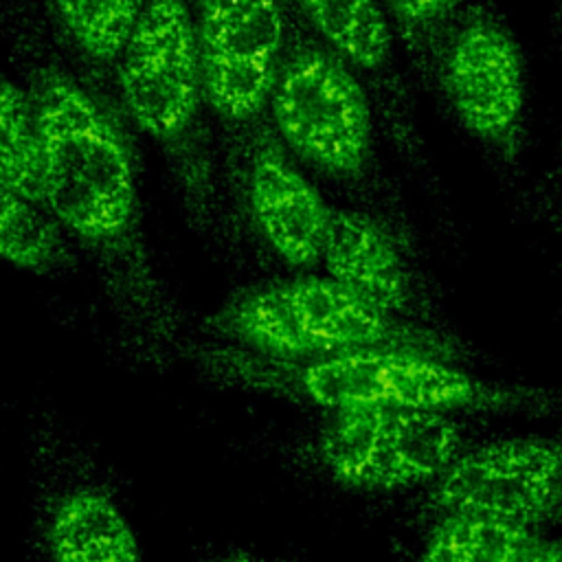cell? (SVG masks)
Wrapping results in <instances>:
<instances>
[{
    "label": "cell",
    "mask_w": 562,
    "mask_h": 562,
    "mask_svg": "<svg viewBox=\"0 0 562 562\" xmlns=\"http://www.w3.org/2000/svg\"><path fill=\"white\" fill-rule=\"evenodd\" d=\"M24 463L37 562H145L119 470L53 406L26 415Z\"/></svg>",
    "instance_id": "obj_5"
},
{
    "label": "cell",
    "mask_w": 562,
    "mask_h": 562,
    "mask_svg": "<svg viewBox=\"0 0 562 562\" xmlns=\"http://www.w3.org/2000/svg\"><path fill=\"white\" fill-rule=\"evenodd\" d=\"M224 189L263 248L294 272L321 268L331 204L263 119L222 158Z\"/></svg>",
    "instance_id": "obj_11"
},
{
    "label": "cell",
    "mask_w": 562,
    "mask_h": 562,
    "mask_svg": "<svg viewBox=\"0 0 562 562\" xmlns=\"http://www.w3.org/2000/svg\"><path fill=\"white\" fill-rule=\"evenodd\" d=\"M312 33L329 46L367 88L380 130L422 180H435L428 145L400 68V44L380 0H290Z\"/></svg>",
    "instance_id": "obj_12"
},
{
    "label": "cell",
    "mask_w": 562,
    "mask_h": 562,
    "mask_svg": "<svg viewBox=\"0 0 562 562\" xmlns=\"http://www.w3.org/2000/svg\"><path fill=\"white\" fill-rule=\"evenodd\" d=\"M0 261L50 281L70 279L83 266L57 220L4 184H0Z\"/></svg>",
    "instance_id": "obj_15"
},
{
    "label": "cell",
    "mask_w": 562,
    "mask_h": 562,
    "mask_svg": "<svg viewBox=\"0 0 562 562\" xmlns=\"http://www.w3.org/2000/svg\"><path fill=\"white\" fill-rule=\"evenodd\" d=\"M0 184L46 209V176L33 101L18 77L0 72Z\"/></svg>",
    "instance_id": "obj_17"
},
{
    "label": "cell",
    "mask_w": 562,
    "mask_h": 562,
    "mask_svg": "<svg viewBox=\"0 0 562 562\" xmlns=\"http://www.w3.org/2000/svg\"><path fill=\"white\" fill-rule=\"evenodd\" d=\"M465 446L457 415L340 408L321 413L296 452L303 468L340 490L395 494L426 487Z\"/></svg>",
    "instance_id": "obj_7"
},
{
    "label": "cell",
    "mask_w": 562,
    "mask_h": 562,
    "mask_svg": "<svg viewBox=\"0 0 562 562\" xmlns=\"http://www.w3.org/2000/svg\"><path fill=\"white\" fill-rule=\"evenodd\" d=\"M542 529L481 514L437 516L415 562H518Z\"/></svg>",
    "instance_id": "obj_16"
},
{
    "label": "cell",
    "mask_w": 562,
    "mask_h": 562,
    "mask_svg": "<svg viewBox=\"0 0 562 562\" xmlns=\"http://www.w3.org/2000/svg\"><path fill=\"white\" fill-rule=\"evenodd\" d=\"M0 35L35 108L46 211L97 279L116 356L136 369L176 364L195 321L154 263L121 105L61 46L42 2L0 0Z\"/></svg>",
    "instance_id": "obj_1"
},
{
    "label": "cell",
    "mask_w": 562,
    "mask_h": 562,
    "mask_svg": "<svg viewBox=\"0 0 562 562\" xmlns=\"http://www.w3.org/2000/svg\"><path fill=\"white\" fill-rule=\"evenodd\" d=\"M195 334L285 358L382 349L468 364L465 347L439 327L384 314L325 272L244 285L204 314Z\"/></svg>",
    "instance_id": "obj_4"
},
{
    "label": "cell",
    "mask_w": 562,
    "mask_h": 562,
    "mask_svg": "<svg viewBox=\"0 0 562 562\" xmlns=\"http://www.w3.org/2000/svg\"><path fill=\"white\" fill-rule=\"evenodd\" d=\"M42 7L53 33L88 77L114 88V70L145 0H42Z\"/></svg>",
    "instance_id": "obj_14"
},
{
    "label": "cell",
    "mask_w": 562,
    "mask_h": 562,
    "mask_svg": "<svg viewBox=\"0 0 562 562\" xmlns=\"http://www.w3.org/2000/svg\"><path fill=\"white\" fill-rule=\"evenodd\" d=\"M209 389L266 397L321 413L408 408L446 415L562 419V386L492 378L470 364L408 353L351 351L285 358L193 334L178 353Z\"/></svg>",
    "instance_id": "obj_2"
},
{
    "label": "cell",
    "mask_w": 562,
    "mask_h": 562,
    "mask_svg": "<svg viewBox=\"0 0 562 562\" xmlns=\"http://www.w3.org/2000/svg\"><path fill=\"white\" fill-rule=\"evenodd\" d=\"M400 50L413 72L430 88L441 46L468 0H380Z\"/></svg>",
    "instance_id": "obj_18"
},
{
    "label": "cell",
    "mask_w": 562,
    "mask_h": 562,
    "mask_svg": "<svg viewBox=\"0 0 562 562\" xmlns=\"http://www.w3.org/2000/svg\"><path fill=\"white\" fill-rule=\"evenodd\" d=\"M518 562H562V536L547 538L542 533Z\"/></svg>",
    "instance_id": "obj_19"
},
{
    "label": "cell",
    "mask_w": 562,
    "mask_h": 562,
    "mask_svg": "<svg viewBox=\"0 0 562 562\" xmlns=\"http://www.w3.org/2000/svg\"><path fill=\"white\" fill-rule=\"evenodd\" d=\"M424 509L481 514L542 529L562 518V437L509 435L465 446L426 485Z\"/></svg>",
    "instance_id": "obj_10"
},
{
    "label": "cell",
    "mask_w": 562,
    "mask_h": 562,
    "mask_svg": "<svg viewBox=\"0 0 562 562\" xmlns=\"http://www.w3.org/2000/svg\"><path fill=\"white\" fill-rule=\"evenodd\" d=\"M547 35H549V44L555 50H562V0H551Z\"/></svg>",
    "instance_id": "obj_20"
},
{
    "label": "cell",
    "mask_w": 562,
    "mask_h": 562,
    "mask_svg": "<svg viewBox=\"0 0 562 562\" xmlns=\"http://www.w3.org/2000/svg\"><path fill=\"white\" fill-rule=\"evenodd\" d=\"M430 88L461 134L496 165H514L527 140V68L518 40L483 0L450 29Z\"/></svg>",
    "instance_id": "obj_8"
},
{
    "label": "cell",
    "mask_w": 562,
    "mask_h": 562,
    "mask_svg": "<svg viewBox=\"0 0 562 562\" xmlns=\"http://www.w3.org/2000/svg\"><path fill=\"white\" fill-rule=\"evenodd\" d=\"M125 121L162 156L184 220L217 241L226 226L224 173L213 145L191 0H145L114 70Z\"/></svg>",
    "instance_id": "obj_3"
},
{
    "label": "cell",
    "mask_w": 562,
    "mask_h": 562,
    "mask_svg": "<svg viewBox=\"0 0 562 562\" xmlns=\"http://www.w3.org/2000/svg\"><path fill=\"white\" fill-rule=\"evenodd\" d=\"M279 562H301V560H294V558H285V560H279Z\"/></svg>",
    "instance_id": "obj_22"
},
{
    "label": "cell",
    "mask_w": 562,
    "mask_h": 562,
    "mask_svg": "<svg viewBox=\"0 0 562 562\" xmlns=\"http://www.w3.org/2000/svg\"><path fill=\"white\" fill-rule=\"evenodd\" d=\"M206 562H261L259 555H255L252 551L244 549V547H226L217 553H213Z\"/></svg>",
    "instance_id": "obj_21"
},
{
    "label": "cell",
    "mask_w": 562,
    "mask_h": 562,
    "mask_svg": "<svg viewBox=\"0 0 562 562\" xmlns=\"http://www.w3.org/2000/svg\"><path fill=\"white\" fill-rule=\"evenodd\" d=\"M0 411H2V406H0Z\"/></svg>",
    "instance_id": "obj_23"
},
{
    "label": "cell",
    "mask_w": 562,
    "mask_h": 562,
    "mask_svg": "<svg viewBox=\"0 0 562 562\" xmlns=\"http://www.w3.org/2000/svg\"><path fill=\"white\" fill-rule=\"evenodd\" d=\"M321 268L384 314L430 325L422 314L415 274L397 239L369 211L331 206Z\"/></svg>",
    "instance_id": "obj_13"
},
{
    "label": "cell",
    "mask_w": 562,
    "mask_h": 562,
    "mask_svg": "<svg viewBox=\"0 0 562 562\" xmlns=\"http://www.w3.org/2000/svg\"><path fill=\"white\" fill-rule=\"evenodd\" d=\"M202 83L222 158L266 119L285 48L288 0H191Z\"/></svg>",
    "instance_id": "obj_9"
},
{
    "label": "cell",
    "mask_w": 562,
    "mask_h": 562,
    "mask_svg": "<svg viewBox=\"0 0 562 562\" xmlns=\"http://www.w3.org/2000/svg\"><path fill=\"white\" fill-rule=\"evenodd\" d=\"M266 121L292 158L318 178L356 191L382 187V130L373 101L292 4Z\"/></svg>",
    "instance_id": "obj_6"
}]
</instances>
